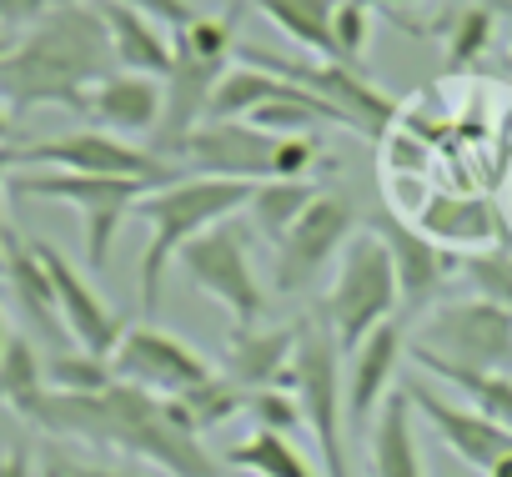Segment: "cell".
<instances>
[{"label":"cell","instance_id":"30","mask_svg":"<svg viewBox=\"0 0 512 477\" xmlns=\"http://www.w3.org/2000/svg\"><path fill=\"white\" fill-rule=\"evenodd\" d=\"M282 76H267V71H256V66H241L231 61L226 76L216 81L211 91V106H206V121H246L256 106H267L272 96H282Z\"/></svg>","mask_w":512,"mask_h":477},{"label":"cell","instance_id":"35","mask_svg":"<svg viewBox=\"0 0 512 477\" xmlns=\"http://www.w3.org/2000/svg\"><path fill=\"white\" fill-rule=\"evenodd\" d=\"M372 6L367 0H337L332 11V46H337V61L342 66H362L367 56V41H372Z\"/></svg>","mask_w":512,"mask_h":477},{"label":"cell","instance_id":"9","mask_svg":"<svg viewBox=\"0 0 512 477\" xmlns=\"http://www.w3.org/2000/svg\"><path fill=\"white\" fill-rule=\"evenodd\" d=\"M412 352H427L462 372H507L512 367V312L482 297H457L432 307V317L412 332Z\"/></svg>","mask_w":512,"mask_h":477},{"label":"cell","instance_id":"17","mask_svg":"<svg viewBox=\"0 0 512 477\" xmlns=\"http://www.w3.org/2000/svg\"><path fill=\"white\" fill-rule=\"evenodd\" d=\"M31 242H36V257L46 262V272H51L56 307H61V322H66L71 342H76L81 352L111 357V352H116V342L126 337L121 312L101 302V292H96V287H91V282H86L76 267H71V257H66V252H56L51 242H41V236H31Z\"/></svg>","mask_w":512,"mask_h":477},{"label":"cell","instance_id":"22","mask_svg":"<svg viewBox=\"0 0 512 477\" xmlns=\"http://www.w3.org/2000/svg\"><path fill=\"white\" fill-rule=\"evenodd\" d=\"M417 231L432 236L437 247L467 257V252H487V247H502V216L487 196H432L417 216Z\"/></svg>","mask_w":512,"mask_h":477},{"label":"cell","instance_id":"7","mask_svg":"<svg viewBox=\"0 0 512 477\" xmlns=\"http://www.w3.org/2000/svg\"><path fill=\"white\" fill-rule=\"evenodd\" d=\"M176 262L196 292H206L211 302L226 307L231 327H256L267 317L272 292L262 287V277L251 267V226L246 221H236V216L216 221L211 231H201L196 242L181 247Z\"/></svg>","mask_w":512,"mask_h":477},{"label":"cell","instance_id":"33","mask_svg":"<svg viewBox=\"0 0 512 477\" xmlns=\"http://www.w3.org/2000/svg\"><path fill=\"white\" fill-rule=\"evenodd\" d=\"M111 382H116L111 357H96V352H81V347L46 357V387L51 392H101Z\"/></svg>","mask_w":512,"mask_h":477},{"label":"cell","instance_id":"45","mask_svg":"<svg viewBox=\"0 0 512 477\" xmlns=\"http://www.w3.org/2000/svg\"><path fill=\"white\" fill-rule=\"evenodd\" d=\"M6 342H11V327H6V312H0V352H6Z\"/></svg>","mask_w":512,"mask_h":477},{"label":"cell","instance_id":"26","mask_svg":"<svg viewBox=\"0 0 512 477\" xmlns=\"http://www.w3.org/2000/svg\"><path fill=\"white\" fill-rule=\"evenodd\" d=\"M226 472H246V477H322L287 432L256 427L251 437H241L236 447H226Z\"/></svg>","mask_w":512,"mask_h":477},{"label":"cell","instance_id":"39","mask_svg":"<svg viewBox=\"0 0 512 477\" xmlns=\"http://www.w3.org/2000/svg\"><path fill=\"white\" fill-rule=\"evenodd\" d=\"M51 6H56V0H0V26H11V31H31Z\"/></svg>","mask_w":512,"mask_h":477},{"label":"cell","instance_id":"4","mask_svg":"<svg viewBox=\"0 0 512 477\" xmlns=\"http://www.w3.org/2000/svg\"><path fill=\"white\" fill-rule=\"evenodd\" d=\"M292 397L302 412V427H312V442L322 452V477H352L347 467V392H342V347L327 332L322 317L297 322V357H292Z\"/></svg>","mask_w":512,"mask_h":477},{"label":"cell","instance_id":"31","mask_svg":"<svg viewBox=\"0 0 512 477\" xmlns=\"http://www.w3.org/2000/svg\"><path fill=\"white\" fill-rule=\"evenodd\" d=\"M492 36H497V11L492 6H462L447 21V31H442V61H447V71L457 76V71L477 66L487 56Z\"/></svg>","mask_w":512,"mask_h":477},{"label":"cell","instance_id":"32","mask_svg":"<svg viewBox=\"0 0 512 477\" xmlns=\"http://www.w3.org/2000/svg\"><path fill=\"white\" fill-rule=\"evenodd\" d=\"M46 387V357L36 352V342L26 332H11L6 352H0V402L21 407L26 397H36Z\"/></svg>","mask_w":512,"mask_h":477},{"label":"cell","instance_id":"41","mask_svg":"<svg viewBox=\"0 0 512 477\" xmlns=\"http://www.w3.org/2000/svg\"><path fill=\"white\" fill-rule=\"evenodd\" d=\"M16 161H21V146H0V186L11 181V171H16Z\"/></svg>","mask_w":512,"mask_h":477},{"label":"cell","instance_id":"19","mask_svg":"<svg viewBox=\"0 0 512 477\" xmlns=\"http://www.w3.org/2000/svg\"><path fill=\"white\" fill-rule=\"evenodd\" d=\"M292 357L297 327H231L226 337V377L246 392H292Z\"/></svg>","mask_w":512,"mask_h":477},{"label":"cell","instance_id":"11","mask_svg":"<svg viewBox=\"0 0 512 477\" xmlns=\"http://www.w3.org/2000/svg\"><path fill=\"white\" fill-rule=\"evenodd\" d=\"M357 226H362L357 206H352L347 196H337V191H322V196L297 216V226L272 247V292H277V297L307 292V287L347 252V242L357 236Z\"/></svg>","mask_w":512,"mask_h":477},{"label":"cell","instance_id":"36","mask_svg":"<svg viewBox=\"0 0 512 477\" xmlns=\"http://www.w3.org/2000/svg\"><path fill=\"white\" fill-rule=\"evenodd\" d=\"M36 477H151V472L116 467V462H91V457H76L66 447H46L41 462H36Z\"/></svg>","mask_w":512,"mask_h":477},{"label":"cell","instance_id":"12","mask_svg":"<svg viewBox=\"0 0 512 477\" xmlns=\"http://www.w3.org/2000/svg\"><path fill=\"white\" fill-rule=\"evenodd\" d=\"M111 372L141 392H156V397H181L191 387H201L206 377H216L211 357L196 352L191 342L161 332L156 322L146 327H126V337L116 342L111 352Z\"/></svg>","mask_w":512,"mask_h":477},{"label":"cell","instance_id":"18","mask_svg":"<svg viewBox=\"0 0 512 477\" xmlns=\"http://www.w3.org/2000/svg\"><path fill=\"white\" fill-rule=\"evenodd\" d=\"M407 342H412V332H407V317L397 312V317H387L382 327H372V332L347 352V362H342V392H347V417H352V427H372V417H377V407L387 402L392 377H397V367H402V357H407Z\"/></svg>","mask_w":512,"mask_h":477},{"label":"cell","instance_id":"1","mask_svg":"<svg viewBox=\"0 0 512 477\" xmlns=\"http://www.w3.org/2000/svg\"><path fill=\"white\" fill-rule=\"evenodd\" d=\"M16 412L31 427H41L46 437L91 442V447L121 452L141 467H156L166 477H226V462L206 452L201 432H191L166 397L141 392L121 377L101 392H51V387H41Z\"/></svg>","mask_w":512,"mask_h":477},{"label":"cell","instance_id":"37","mask_svg":"<svg viewBox=\"0 0 512 477\" xmlns=\"http://www.w3.org/2000/svg\"><path fill=\"white\" fill-rule=\"evenodd\" d=\"M246 412L256 417V427H272V432H292L302 422L292 392H251V407Z\"/></svg>","mask_w":512,"mask_h":477},{"label":"cell","instance_id":"8","mask_svg":"<svg viewBox=\"0 0 512 477\" xmlns=\"http://www.w3.org/2000/svg\"><path fill=\"white\" fill-rule=\"evenodd\" d=\"M236 61L241 66H256V71H267V76H282L312 96H322L327 106L342 111L347 131L352 136H367V141H382L392 126H397V101L382 96L357 66H342V61H292V56H272L262 46H236Z\"/></svg>","mask_w":512,"mask_h":477},{"label":"cell","instance_id":"23","mask_svg":"<svg viewBox=\"0 0 512 477\" xmlns=\"http://www.w3.org/2000/svg\"><path fill=\"white\" fill-rule=\"evenodd\" d=\"M101 21L111 31V51H116L121 71L166 81V71L176 61V31H166L161 21H151L146 11H131V6H101Z\"/></svg>","mask_w":512,"mask_h":477},{"label":"cell","instance_id":"38","mask_svg":"<svg viewBox=\"0 0 512 477\" xmlns=\"http://www.w3.org/2000/svg\"><path fill=\"white\" fill-rule=\"evenodd\" d=\"M91 6H131V11H146L151 21H161L166 31H186L196 21L191 0H91Z\"/></svg>","mask_w":512,"mask_h":477},{"label":"cell","instance_id":"20","mask_svg":"<svg viewBox=\"0 0 512 477\" xmlns=\"http://www.w3.org/2000/svg\"><path fill=\"white\" fill-rule=\"evenodd\" d=\"M0 282L11 287L21 317H26L46 342H71V332H66V322H61V307H56L51 272H46V262L36 257V242H26L16 226H6V247H0Z\"/></svg>","mask_w":512,"mask_h":477},{"label":"cell","instance_id":"21","mask_svg":"<svg viewBox=\"0 0 512 477\" xmlns=\"http://www.w3.org/2000/svg\"><path fill=\"white\" fill-rule=\"evenodd\" d=\"M81 116H86V126L111 131V136H126V141L131 136H151L156 121H161V81L116 71L101 86H91Z\"/></svg>","mask_w":512,"mask_h":477},{"label":"cell","instance_id":"28","mask_svg":"<svg viewBox=\"0 0 512 477\" xmlns=\"http://www.w3.org/2000/svg\"><path fill=\"white\" fill-rule=\"evenodd\" d=\"M171 407H176V417L191 427V432H216V427H226L231 417H241L246 407H251V392L246 387H236L226 372H216V377H206L201 387H191V392H181V397H166Z\"/></svg>","mask_w":512,"mask_h":477},{"label":"cell","instance_id":"6","mask_svg":"<svg viewBox=\"0 0 512 477\" xmlns=\"http://www.w3.org/2000/svg\"><path fill=\"white\" fill-rule=\"evenodd\" d=\"M11 196H31V201H61V206H76L81 211V226H86V262L91 272H106L111 262V242L121 221L136 211V201L156 186L146 181H121V176H81V171H51V166H26V171H11Z\"/></svg>","mask_w":512,"mask_h":477},{"label":"cell","instance_id":"15","mask_svg":"<svg viewBox=\"0 0 512 477\" xmlns=\"http://www.w3.org/2000/svg\"><path fill=\"white\" fill-rule=\"evenodd\" d=\"M226 66H231V61H211V56H196V51L176 46V61H171L166 81H161V121H156V131H151V151H156V156H166V161L181 156L186 136L206 121L211 91H216V81L226 76ZM176 166H181V161H176Z\"/></svg>","mask_w":512,"mask_h":477},{"label":"cell","instance_id":"42","mask_svg":"<svg viewBox=\"0 0 512 477\" xmlns=\"http://www.w3.org/2000/svg\"><path fill=\"white\" fill-rule=\"evenodd\" d=\"M372 11H382V16H402L407 6H417V0H367Z\"/></svg>","mask_w":512,"mask_h":477},{"label":"cell","instance_id":"27","mask_svg":"<svg viewBox=\"0 0 512 477\" xmlns=\"http://www.w3.org/2000/svg\"><path fill=\"white\" fill-rule=\"evenodd\" d=\"M317 196H322V186H312V181H262L246 201V226L256 236H267V247H277Z\"/></svg>","mask_w":512,"mask_h":477},{"label":"cell","instance_id":"43","mask_svg":"<svg viewBox=\"0 0 512 477\" xmlns=\"http://www.w3.org/2000/svg\"><path fill=\"white\" fill-rule=\"evenodd\" d=\"M11 121H16V116L6 111V101H0V146H11Z\"/></svg>","mask_w":512,"mask_h":477},{"label":"cell","instance_id":"13","mask_svg":"<svg viewBox=\"0 0 512 477\" xmlns=\"http://www.w3.org/2000/svg\"><path fill=\"white\" fill-rule=\"evenodd\" d=\"M377 236H382V247L392 257V277H397V307L402 317H422L432 307V297L452 282V272H462V257L437 247L432 236H422L412 221H402L397 211H372L367 221Z\"/></svg>","mask_w":512,"mask_h":477},{"label":"cell","instance_id":"5","mask_svg":"<svg viewBox=\"0 0 512 477\" xmlns=\"http://www.w3.org/2000/svg\"><path fill=\"white\" fill-rule=\"evenodd\" d=\"M402 307H397V277H392V257H387V247H382V236L367 226V231H357L352 242H347V252H342V262H337V277H332V287L322 292V302H317V317L327 322V332L337 337V347H342V357L372 332V327H382L387 317H397Z\"/></svg>","mask_w":512,"mask_h":477},{"label":"cell","instance_id":"44","mask_svg":"<svg viewBox=\"0 0 512 477\" xmlns=\"http://www.w3.org/2000/svg\"><path fill=\"white\" fill-rule=\"evenodd\" d=\"M487 477H512V452H507V457H502V462H497V467H492Z\"/></svg>","mask_w":512,"mask_h":477},{"label":"cell","instance_id":"24","mask_svg":"<svg viewBox=\"0 0 512 477\" xmlns=\"http://www.w3.org/2000/svg\"><path fill=\"white\" fill-rule=\"evenodd\" d=\"M372 477H427L422 447H417V412L407 402V387H392L372 417Z\"/></svg>","mask_w":512,"mask_h":477},{"label":"cell","instance_id":"16","mask_svg":"<svg viewBox=\"0 0 512 477\" xmlns=\"http://www.w3.org/2000/svg\"><path fill=\"white\" fill-rule=\"evenodd\" d=\"M407 402H412V412H417L472 472H482V477L512 452V432H507L502 422H492L482 407L447 402L442 392H432V387H422V382H407Z\"/></svg>","mask_w":512,"mask_h":477},{"label":"cell","instance_id":"29","mask_svg":"<svg viewBox=\"0 0 512 477\" xmlns=\"http://www.w3.org/2000/svg\"><path fill=\"white\" fill-rule=\"evenodd\" d=\"M407 357H412L427 377H437V382L457 387L462 397H472V407H482L492 422H502V427L512 432V377H507V372H462V367H447V362H437V357H427V352H412V347H407Z\"/></svg>","mask_w":512,"mask_h":477},{"label":"cell","instance_id":"34","mask_svg":"<svg viewBox=\"0 0 512 477\" xmlns=\"http://www.w3.org/2000/svg\"><path fill=\"white\" fill-rule=\"evenodd\" d=\"M462 272H467V287H472V297H482V302H497L502 312H512V257H507V247L467 252V257H462Z\"/></svg>","mask_w":512,"mask_h":477},{"label":"cell","instance_id":"40","mask_svg":"<svg viewBox=\"0 0 512 477\" xmlns=\"http://www.w3.org/2000/svg\"><path fill=\"white\" fill-rule=\"evenodd\" d=\"M0 477H36V462L26 447H11V452H0Z\"/></svg>","mask_w":512,"mask_h":477},{"label":"cell","instance_id":"3","mask_svg":"<svg viewBox=\"0 0 512 477\" xmlns=\"http://www.w3.org/2000/svg\"><path fill=\"white\" fill-rule=\"evenodd\" d=\"M251 181H226V176H181L171 186H156L136 201L131 216L146 221V252H141V312L156 317L161 312V282L166 267L181 257L186 242H196L201 231H211L226 216H241L251 201Z\"/></svg>","mask_w":512,"mask_h":477},{"label":"cell","instance_id":"46","mask_svg":"<svg viewBox=\"0 0 512 477\" xmlns=\"http://www.w3.org/2000/svg\"><path fill=\"white\" fill-rule=\"evenodd\" d=\"M11 41H16V36H0V56H6V51H11Z\"/></svg>","mask_w":512,"mask_h":477},{"label":"cell","instance_id":"10","mask_svg":"<svg viewBox=\"0 0 512 477\" xmlns=\"http://www.w3.org/2000/svg\"><path fill=\"white\" fill-rule=\"evenodd\" d=\"M26 166L81 171V176H121V181H146V186H171V181L186 176V166H176V161H166L156 151H141L126 136H111V131H96V126L21 146L16 171H26Z\"/></svg>","mask_w":512,"mask_h":477},{"label":"cell","instance_id":"47","mask_svg":"<svg viewBox=\"0 0 512 477\" xmlns=\"http://www.w3.org/2000/svg\"><path fill=\"white\" fill-rule=\"evenodd\" d=\"M507 76H512V36H507Z\"/></svg>","mask_w":512,"mask_h":477},{"label":"cell","instance_id":"2","mask_svg":"<svg viewBox=\"0 0 512 477\" xmlns=\"http://www.w3.org/2000/svg\"><path fill=\"white\" fill-rule=\"evenodd\" d=\"M116 71L121 66H116L101 6H91V0H56L0 56V101H6L11 116H26L41 106H61L81 116L91 86H101Z\"/></svg>","mask_w":512,"mask_h":477},{"label":"cell","instance_id":"48","mask_svg":"<svg viewBox=\"0 0 512 477\" xmlns=\"http://www.w3.org/2000/svg\"><path fill=\"white\" fill-rule=\"evenodd\" d=\"M502 247H507V257H512V242H502Z\"/></svg>","mask_w":512,"mask_h":477},{"label":"cell","instance_id":"25","mask_svg":"<svg viewBox=\"0 0 512 477\" xmlns=\"http://www.w3.org/2000/svg\"><path fill=\"white\" fill-rule=\"evenodd\" d=\"M256 16H267L292 46L312 51L317 61H337L332 46V11L337 0H246Z\"/></svg>","mask_w":512,"mask_h":477},{"label":"cell","instance_id":"14","mask_svg":"<svg viewBox=\"0 0 512 477\" xmlns=\"http://www.w3.org/2000/svg\"><path fill=\"white\" fill-rule=\"evenodd\" d=\"M277 146L282 136L272 131H256L246 121H201L186 146H181V166L191 176H226V181H251L262 186L272 181V166H277Z\"/></svg>","mask_w":512,"mask_h":477}]
</instances>
